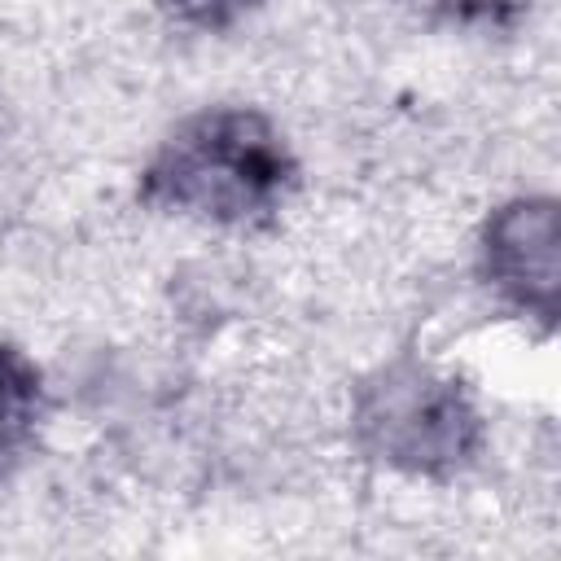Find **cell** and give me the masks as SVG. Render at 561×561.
I'll list each match as a JSON object with an SVG mask.
<instances>
[{"label": "cell", "mask_w": 561, "mask_h": 561, "mask_svg": "<svg viewBox=\"0 0 561 561\" xmlns=\"http://www.w3.org/2000/svg\"><path fill=\"white\" fill-rule=\"evenodd\" d=\"M298 184L280 131L254 110H202L184 118L140 171V202L219 228L272 224Z\"/></svg>", "instance_id": "cell-1"}, {"label": "cell", "mask_w": 561, "mask_h": 561, "mask_svg": "<svg viewBox=\"0 0 561 561\" xmlns=\"http://www.w3.org/2000/svg\"><path fill=\"white\" fill-rule=\"evenodd\" d=\"M259 0H162V9L184 22V26H197V31H224L232 26L237 18H245Z\"/></svg>", "instance_id": "cell-5"}, {"label": "cell", "mask_w": 561, "mask_h": 561, "mask_svg": "<svg viewBox=\"0 0 561 561\" xmlns=\"http://www.w3.org/2000/svg\"><path fill=\"white\" fill-rule=\"evenodd\" d=\"M359 447L403 473L451 478L482 447V416L469 394L416 359L386 364L355 403Z\"/></svg>", "instance_id": "cell-2"}, {"label": "cell", "mask_w": 561, "mask_h": 561, "mask_svg": "<svg viewBox=\"0 0 561 561\" xmlns=\"http://www.w3.org/2000/svg\"><path fill=\"white\" fill-rule=\"evenodd\" d=\"M44 421V377L35 359L0 342V469L13 465Z\"/></svg>", "instance_id": "cell-4"}, {"label": "cell", "mask_w": 561, "mask_h": 561, "mask_svg": "<svg viewBox=\"0 0 561 561\" xmlns=\"http://www.w3.org/2000/svg\"><path fill=\"white\" fill-rule=\"evenodd\" d=\"M482 276L522 316H535L539 324L557 320L561 254L557 206L548 197H522L491 215L482 232Z\"/></svg>", "instance_id": "cell-3"}]
</instances>
